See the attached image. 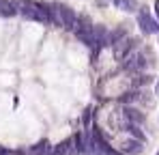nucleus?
Returning a JSON list of instances; mask_svg holds the SVG:
<instances>
[{
	"instance_id": "f257e3e1",
	"label": "nucleus",
	"mask_w": 159,
	"mask_h": 155,
	"mask_svg": "<svg viewBox=\"0 0 159 155\" xmlns=\"http://www.w3.org/2000/svg\"><path fill=\"white\" fill-rule=\"evenodd\" d=\"M93 26H95V24L90 22V17H88V15H82V17H78L75 28H73L75 37H78L84 45H88V48H93V45H95V32H93Z\"/></svg>"
},
{
	"instance_id": "f03ea898",
	"label": "nucleus",
	"mask_w": 159,
	"mask_h": 155,
	"mask_svg": "<svg viewBox=\"0 0 159 155\" xmlns=\"http://www.w3.org/2000/svg\"><path fill=\"white\" fill-rule=\"evenodd\" d=\"M138 43H140V41H138L135 37H127V35H125L123 39H118V41L112 45V50H114V58H116V60H123L127 54H131V52L138 48Z\"/></svg>"
},
{
	"instance_id": "7ed1b4c3",
	"label": "nucleus",
	"mask_w": 159,
	"mask_h": 155,
	"mask_svg": "<svg viewBox=\"0 0 159 155\" xmlns=\"http://www.w3.org/2000/svg\"><path fill=\"white\" fill-rule=\"evenodd\" d=\"M54 7H56L58 20H60V28L73 30V28H75V22H78V15H75V11H73L71 7H67V4H58V2H54Z\"/></svg>"
},
{
	"instance_id": "20e7f679",
	"label": "nucleus",
	"mask_w": 159,
	"mask_h": 155,
	"mask_svg": "<svg viewBox=\"0 0 159 155\" xmlns=\"http://www.w3.org/2000/svg\"><path fill=\"white\" fill-rule=\"evenodd\" d=\"M146 67V56L142 52H131L123 58V69L125 71H140Z\"/></svg>"
},
{
	"instance_id": "39448f33",
	"label": "nucleus",
	"mask_w": 159,
	"mask_h": 155,
	"mask_svg": "<svg viewBox=\"0 0 159 155\" xmlns=\"http://www.w3.org/2000/svg\"><path fill=\"white\" fill-rule=\"evenodd\" d=\"M13 4H15V9H17V13L22 17L37 20V4L39 2H34V0H13Z\"/></svg>"
},
{
	"instance_id": "423d86ee",
	"label": "nucleus",
	"mask_w": 159,
	"mask_h": 155,
	"mask_svg": "<svg viewBox=\"0 0 159 155\" xmlns=\"http://www.w3.org/2000/svg\"><path fill=\"white\" fill-rule=\"evenodd\" d=\"M138 24H140L144 35H155V32H159V22L148 15V11H140L138 13Z\"/></svg>"
},
{
	"instance_id": "0eeeda50",
	"label": "nucleus",
	"mask_w": 159,
	"mask_h": 155,
	"mask_svg": "<svg viewBox=\"0 0 159 155\" xmlns=\"http://www.w3.org/2000/svg\"><path fill=\"white\" fill-rule=\"evenodd\" d=\"M123 116H125L127 123H135V125H142L144 123V114L138 108H133V106H125L123 108Z\"/></svg>"
},
{
	"instance_id": "6e6552de",
	"label": "nucleus",
	"mask_w": 159,
	"mask_h": 155,
	"mask_svg": "<svg viewBox=\"0 0 159 155\" xmlns=\"http://www.w3.org/2000/svg\"><path fill=\"white\" fill-rule=\"evenodd\" d=\"M123 153H127V155H138V153H142V140L129 138L127 142H123Z\"/></svg>"
},
{
	"instance_id": "1a4fd4ad",
	"label": "nucleus",
	"mask_w": 159,
	"mask_h": 155,
	"mask_svg": "<svg viewBox=\"0 0 159 155\" xmlns=\"http://www.w3.org/2000/svg\"><path fill=\"white\" fill-rule=\"evenodd\" d=\"M0 15L2 17H15L17 9L13 4V0H0Z\"/></svg>"
},
{
	"instance_id": "9d476101",
	"label": "nucleus",
	"mask_w": 159,
	"mask_h": 155,
	"mask_svg": "<svg viewBox=\"0 0 159 155\" xmlns=\"http://www.w3.org/2000/svg\"><path fill=\"white\" fill-rule=\"evenodd\" d=\"M140 99H142V93L140 91H127V93H123L118 97V101L123 103V106H131V103L140 101Z\"/></svg>"
},
{
	"instance_id": "9b49d317",
	"label": "nucleus",
	"mask_w": 159,
	"mask_h": 155,
	"mask_svg": "<svg viewBox=\"0 0 159 155\" xmlns=\"http://www.w3.org/2000/svg\"><path fill=\"white\" fill-rule=\"evenodd\" d=\"M114 7L120 11L133 13V11H138V0H114Z\"/></svg>"
},
{
	"instance_id": "f8f14e48",
	"label": "nucleus",
	"mask_w": 159,
	"mask_h": 155,
	"mask_svg": "<svg viewBox=\"0 0 159 155\" xmlns=\"http://www.w3.org/2000/svg\"><path fill=\"white\" fill-rule=\"evenodd\" d=\"M125 131H127L131 138H135V140H144V131L140 129V125H135V123H127V125H125Z\"/></svg>"
},
{
	"instance_id": "ddd939ff",
	"label": "nucleus",
	"mask_w": 159,
	"mask_h": 155,
	"mask_svg": "<svg viewBox=\"0 0 159 155\" xmlns=\"http://www.w3.org/2000/svg\"><path fill=\"white\" fill-rule=\"evenodd\" d=\"M48 149H50V142H48V140H41V142H37L28 153H30V155H45V153H48Z\"/></svg>"
},
{
	"instance_id": "4468645a",
	"label": "nucleus",
	"mask_w": 159,
	"mask_h": 155,
	"mask_svg": "<svg viewBox=\"0 0 159 155\" xmlns=\"http://www.w3.org/2000/svg\"><path fill=\"white\" fill-rule=\"evenodd\" d=\"M45 155H67V140H65V142H58V144H54V147H50Z\"/></svg>"
},
{
	"instance_id": "2eb2a0df",
	"label": "nucleus",
	"mask_w": 159,
	"mask_h": 155,
	"mask_svg": "<svg viewBox=\"0 0 159 155\" xmlns=\"http://www.w3.org/2000/svg\"><path fill=\"white\" fill-rule=\"evenodd\" d=\"M148 84H153V76H148V73H146V76L142 73V76L133 78V86H135V88H142V86H148Z\"/></svg>"
},
{
	"instance_id": "dca6fc26",
	"label": "nucleus",
	"mask_w": 159,
	"mask_h": 155,
	"mask_svg": "<svg viewBox=\"0 0 159 155\" xmlns=\"http://www.w3.org/2000/svg\"><path fill=\"white\" fill-rule=\"evenodd\" d=\"M0 155H11V151L7 147H0Z\"/></svg>"
},
{
	"instance_id": "f3484780",
	"label": "nucleus",
	"mask_w": 159,
	"mask_h": 155,
	"mask_svg": "<svg viewBox=\"0 0 159 155\" xmlns=\"http://www.w3.org/2000/svg\"><path fill=\"white\" fill-rule=\"evenodd\" d=\"M155 13H157V17H159V0L155 2Z\"/></svg>"
},
{
	"instance_id": "a211bd4d",
	"label": "nucleus",
	"mask_w": 159,
	"mask_h": 155,
	"mask_svg": "<svg viewBox=\"0 0 159 155\" xmlns=\"http://www.w3.org/2000/svg\"><path fill=\"white\" fill-rule=\"evenodd\" d=\"M157 95H159V82H157Z\"/></svg>"
},
{
	"instance_id": "6ab92c4d",
	"label": "nucleus",
	"mask_w": 159,
	"mask_h": 155,
	"mask_svg": "<svg viewBox=\"0 0 159 155\" xmlns=\"http://www.w3.org/2000/svg\"><path fill=\"white\" fill-rule=\"evenodd\" d=\"M157 155H159V151H157Z\"/></svg>"
}]
</instances>
